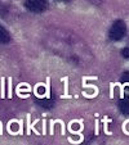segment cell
Wrapping results in <instances>:
<instances>
[{"label":"cell","mask_w":129,"mask_h":145,"mask_svg":"<svg viewBox=\"0 0 129 145\" xmlns=\"http://www.w3.org/2000/svg\"><path fill=\"white\" fill-rule=\"evenodd\" d=\"M25 7L31 12L40 13V12H43L44 9H47L48 3L45 1V0H26Z\"/></svg>","instance_id":"cell-1"},{"label":"cell","mask_w":129,"mask_h":145,"mask_svg":"<svg viewBox=\"0 0 129 145\" xmlns=\"http://www.w3.org/2000/svg\"><path fill=\"white\" fill-rule=\"evenodd\" d=\"M125 33V25H124L121 21H118V22L114 23V26L110 30V37L112 40H120L121 37Z\"/></svg>","instance_id":"cell-2"},{"label":"cell","mask_w":129,"mask_h":145,"mask_svg":"<svg viewBox=\"0 0 129 145\" xmlns=\"http://www.w3.org/2000/svg\"><path fill=\"white\" fill-rule=\"evenodd\" d=\"M9 40H11V36H9L8 31L3 26H0V42L1 44H7V42H9Z\"/></svg>","instance_id":"cell-3"},{"label":"cell","mask_w":129,"mask_h":145,"mask_svg":"<svg viewBox=\"0 0 129 145\" xmlns=\"http://www.w3.org/2000/svg\"><path fill=\"white\" fill-rule=\"evenodd\" d=\"M120 110L124 114H129V99L128 100H123L120 103Z\"/></svg>","instance_id":"cell-4"},{"label":"cell","mask_w":129,"mask_h":145,"mask_svg":"<svg viewBox=\"0 0 129 145\" xmlns=\"http://www.w3.org/2000/svg\"><path fill=\"white\" fill-rule=\"evenodd\" d=\"M123 53H124V57H129V49H124L123 50Z\"/></svg>","instance_id":"cell-5"}]
</instances>
